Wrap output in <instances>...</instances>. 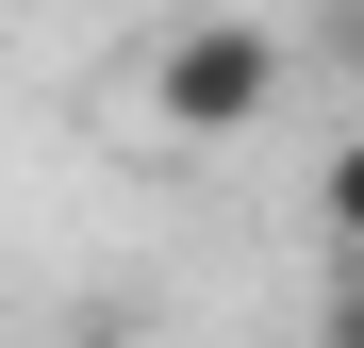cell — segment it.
Returning <instances> with one entry per match:
<instances>
[{
	"label": "cell",
	"instance_id": "1",
	"mask_svg": "<svg viewBox=\"0 0 364 348\" xmlns=\"http://www.w3.org/2000/svg\"><path fill=\"white\" fill-rule=\"evenodd\" d=\"M149 116H166L182 149L265 133V116H282V33H265V17H232V0H215V17H182V33L149 50Z\"/></svg>",
	"mask_w": 364,
	"mask_h": 348
},
{
	"label": "cell",
	"instance_id": "3",
	"mask_svg": "<svg viewBox=\"0 0 364 348\" xmlns=\"http://www.w3.org/2000/svg\"><path fill=\"white\" fill-rule=\"evenodd\" d=\"M315 348H364V265H331V282H315Z\"/></svg>",
	"mask_w": 364,
	"mask_h": 348
},
{
	"label": "cell",
	"instance_id": "2",
	"mask_svg": "<svg viewBox=\"0 0 364 348\" xmlns=\"http://www.w3.org/2000/svg\"><path fill=\"white\" fill-rule=\"evenodd\" d=\"M315 249H331V265H364V133L315 166Z\"/></svg>",
	"mask_w": 364,
	"mask_h": 348
}]
</instances>
